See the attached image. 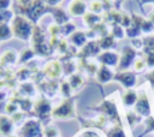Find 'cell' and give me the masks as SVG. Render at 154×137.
<instances>
[{"instance_id": "obj_1", "label": "cell", "mask_w": 154, "mask_h": 137, "mask_svg": "<svg viewBox=\"0 0 154 137\" xmlns=\"http://www.w3.org/2000/svg\"><path fill=\"white\" fill-rule=\"evenodd\" d=\"M13 37L22 41H30L35 24L22 14H16L10 23Z\"/></svg>"}, {"instance_id": "obj_2", "label": "cell", "mask_w": 154, "mask_h": 137, "mask_svg": "<svg viewBox=\"0 0 154 137\" xmlns=\"http://www.w3.org/2000/svg\"><path fill=\"white\" fill-rule=\"evenodd\" d=\"M16 11H17L16 14H22L32 23H36L46 12L49 11V7L46 6L41 0H31L29 4L24 6L16 5Z\"/></svg>"}, {"instance_id": "obj_3", "label": "cell", "mask_w": 154, "mask_h": 137, "mask_svg": "<svg viewBox=\"0 0 154 137\" xmlns=\"http://www.w3.org/2000/svg\"><path fill=\"white\" fill-rule=\"evenodd\" d=\"M30 42H31V47H32L31 49L35 53H38L41 55H48V54H51V48L52 47L49 44V41L46 40L45 31L38 25H35L34 26V31H32Z\"/></svg>"}, {"instance_id": "obj_4", "label": "cell", "mask_w": 154, "mask_h": 137, "mask_svg": "<svg viewBox=\"0 0 154 137\" xmlns=\"http://www.w3.org/2000/svg\"><path fill=\"white\" fill-rule=\"evenodd\" d=\"M52 118L58 120H66L75 117V102L72 97L64 99L55 108L52 109Z\"/></svg>"}, {"instance_id": "obj_5", "label": "cell", "mask_w": 154, "mask_h": 137, "mask_svg": "<svg viewBox=\"0 0 154 137\" xmlns=\"http://www.w3.org/2000/svg\"><path fill=\"white\" fill-rule=\"evenodd\" d=\"M137 58V52L131 46H125L122 49V54L119 55V64L117 66L118 71H126L130 66L134 65V61Z\"/></svg>"}, {"instance_id": "obj_6", "label": "cell", "mask_w": 154, "mask_h": 137, "mask_svg": "<svg viewBox=\"0 0 154 137\" xmlns=\"http://www.w3.org/2000/svg\"><path fill=\"white\" fill-rule=\"evenodd\" d=\"M20 136L22 137H42L43 132L41 130L40 123L34 119L26 120L20 129Z\"/></svg>"}, {"instance_id": "obj_7", "label": "cell", "mask_w": 154, "mask_h": 137, "mask_svg": "<svg viewBox=\"0 0 154 137\" xmlns=\"http://www.w3.org/2000/svg\"><path fill=\"white\" fill-rule=\"evenodd\" d=\"M66 12L70 17H83L88 12V2L85 0H71L67 4Z\"/></svg>"}, {"instance_id": "obj_8", "label": "cell", "mask_w": 154, "mask_h": 137, "mask_svg": "<svg viewBox=\"0 0 154 137\" xmlns=\"http://www.w3.org/2000/svg\"><path fill=\"white\" fill-rule=\"evenodd\" d=\"M113 79L120 83L125 89H132L136 85V75L134 71H118Z\"/></svg>"}, {"instance_id": "obj_9", "label": "cell", "mask_w": 154, "mask_h": 137, "mask_svg": "<svg viewBox=\"0 0 154 137\" xmlns=\"http://www.w3.org/2000/svg\"><path fill=\"white\" fill-rule=\"evenodd\" d=\"M97 61L107 67H117L119 64V54L113 50H102L97 55Z\"/></svg>"}, {"instance_id": "obj_10", "label": "cell", "mask_w": 154, "mask_h": 137, "mask_svg": "<svg viewBox=\"0 0 154 137\" xmlns=\"http://www.w3.org/2000/svg\"><path fill=\"white\" fill-rule=\"evenodd\" d=\"M150 102H149V99L147 96L146 93H141L138 95V99H137V102L135 105V112L140 115V117H146L148 118L150 115Z\"/></svg>"}, {"instance_id": "obj_11", "label": "cell", "mask_w": 154, "mask_h": 137, "mask_svg": "<svg viewBox=\"0 0 154 137\" xmlns=\"http://www.w3.org/2000/svg\"><path fill=\"white\" fill-rule=\"evenodd\" d=\"M32 112L37 118L45 119L52 114V106L46 99H40L32 105Z\"/></svg>"}, {"instance_id": "obj_12", "label": "cell", "mask_w": 154, "mask_h": 137, "mask_svg": "<svg viewBox=\"0 0 154 137\" xmlns=\"http://www.w3.org/2000/svg\"><path fill=\"white\" fill-rule=\"evenodd\" d=\"M144 18H142L141 16L134 13L131 14V23L130 25L125 29V35L131 37V38H135V37H140V34H141V25H142V22H143Z\"/></svg>"}, {"instance_id": "obj_13", "label": "cell", "mask_w": 154, "mask_h": 137, "mask_svg": "<svg viewBox=\"0 0 154 137\" xmlns=\"http://www.w3.org/2000/svg\"><path fill=\"white\" fill-rule=\"evenodd\" d=\"M43 73L49 79H57L63 73V66L58 60H51L48 61L43 67Z\"/></svg>"}, {"instance_id": "obj_14", "label": "cell", "mask_w": 154, "mask_h": 137, "mask_svg": "<svg viewBox=\"0 0 154 137\" xmlns=\"http://www.w3.org/2000/svg\"><path fill=\"white\" fill-rule=\"evenodd\" d=\"M81 55L83 58H89L91 55H99L101 53V49H100V46L97 43V41L95 40H91V41H88L79 50Z\"/></svg>"}, {"instance_id": "obj_15", "label": "cell", "mask_w": 154, "mask_h": 137, "mask_svg": "<svg viewBox=\"0 0 154 137\" xmlns=\"http://www.w3.org/2000/svg\"><path fill=\"white\" fill-rule=\"evenodd\" d=\"M49 11L52 12V17H53V23L58 24V25H63L67 22H70V16L69 13L60 8L59 6L58 7H49Z\"/></svg>"}, {"instance_id": "obj_16", "label": "cell", "mask_w": 154, "mask_h": 137, "mask_svg": "<svg viewBox=\"0 0 154 137\" xmlns=\"http://www.w3.org/2000/svg\"><path fill=\"white\" fill-rule=\"evenodd\" d=\"M114 75L116 73L112 71L111 67L100 65L99 68H97V71H96V73H95V77H96V79H97L99 83L105 84V83H108L111 79H113L114 78Z\"/></svg>"}, {"instance_id": "obj_17", "label": "cell", "mask_w": 154, "mask_h": 137, "mask_svg": "<svg viewBox=\"0 0 154 137\" xmlns=\"http://www.w3.org/2000/svg\"><path fill=\"white\" fill-rule=\"evenodd\" d=\"M12 130H13L12 119L6 114H0V135L7 137L12 135Z\"/></svg>"}, {"instance_id": "obj_18", "label": "cell", "mask_w": 154, "mask_h": 137, "mask_svg": "<svg viewBox=\"0 0 154 137\" xmlns=\"http://www.w3.org/2000/svg\"><path fill=\"white\" fill-rule=\"evenodd\" d=\"M18 59V54L14 49H7L2 52L0 55V67H5L6 65H13L16 64Z\"/></svg>"}, {"instance_id": "obj_19", "label": "cell", "mask_w": 154, "mask_h": 137, "mask_svg": "<svg viewBox=\"0 0 154 137\" xmlns=\"http://www.w3.org/2000/svg\"><path fill=\"white\" fill-rule=\"evenodd\" d=\"M69 38H70L71 44L73 47H77V48H82L88 42V37H87L85 31H81V30H76Z\"/></svg>"}, {"instance_id": "obj_20", "label": "cell", "mask_w": 154, "mask_h": 137, "mask_svg": "<svg viewBox=\"0 0 154 137\" xmlns=\"http://www.w3.org/2000/svg\"><path fill=\"white\" fill-rule=\"evenodd\" d=\"M138 99V94L134 90V89H126L125 93L122 96V102L125 107H135L136 102Z\"/></svg>"}, {"instance_id": "obj_21", "label": "cell", "mask_w": 154, "mask_h": 137, "mask_svg": "<svg viewBox=\"0 0 154 137\" xmlns=\"http://www.w3.org/2000/svg\"><path fill=\"white\" fill-rule=\"evenodd\" d=\"M82 19H83V22H84V24H85V26H87L88 29H93L94 26H96L99 23L102 22L101 16L95 14V13H91V12H89V11L82 17Z\"/></svg>"}, {"instance_id": "obj_22", "label": "cell", "mask_w": 154, "mask_h": 137, "mask_svg": "<svg viewBox=\"0 0 154 137\" xmlns=\"http://www.w3.org/2000/svg\"><path fill=\"white\" fill-rule=\"evenodd\" d=\"M99 46H100V49L101 52L102 50H111L113 47H116V38L109 34L107 36H103L99 40H96Z\"/></svg>"}, {"instance_id": "obj_23", "label": "cell", "mask_w": 154, "mask_h": 137, "mask_svg": "<svg viewBox=\"0 0 154 137\" xmlns=\"http://www.w3.org/2000/svg\"><path fill=\"white\" fill-rule=\"evenodd\" d=\"M88 11L95 14L101 16L105 12V5L102 0H90V2L88 4Z\"/></svg>"}, {"instance_id": "obj_24", "label": "cell", "mask_w": 154, "mask_h": 137, "mask_svg": "<svg viewBox=\"0 0 154 137\" xmlns=\"http://www.w3.org/2000/svg\"><path fill=\"white\" fill-rule=\"evenodd\" d=\"M12 37H13V34H12V30H11L10 24H7V23H0V42L8 41Z\"/></svg>"}, {"instance_id": "obj_25", "label": "cell", "mask_w": 154, "mask_h": 137, "mask_svg": "<svg viewBox=\"0 0 154 137\" xmlns=\"http://www.w3.org/2000/svg\"><path fill=\"white\" fill-rule=\"evenodd\" d=\"M143 48L142 52L146 53H154V35H146L143 38Z\"/></svg>"}, {"instance_id": "obj_26", "label": "cell", "mask_w": 154, "mask_h": 137, "mask_svg": "<svg viewBox=\"0 0 154 137\" xmlns=\"http://www.w3.org/2000/svg\"><path fill=\"white\" fill-rule=\"evenodd\" d=\"M111 30H109V34L116 38V40H119V38H123L125 36V29L120 25V24H113L109 26Z\"/></svg>"}, {"instance_id": "obj_27", "label": "cell", "mask_w": 154, "mask_h": 137, "mask_svg": "<svg viewBox=\"0 0 154 137\" xmlns=\"http://www.w3.org/2000/svg\"><path fill=\"white\" fill-rule=\"evenodd\" d=\"M60 30H61V32H60V35H61V36H69V37H70V36L76 31L75 23L67 22V23H65V24L60 25Z\"/></svg>"}, {"instance_id": "obj_28", "label": "cell", "mask_w": 154, "mask_h": 137, "mask_svg": "<svg viewBox=\"0 0 154 137\" xmlns=\"http://www.w3.org/2000/svg\"><path fill=\"white\" fill-rule=\"evenodd\" d=\"M69 83H70L72 90H77V89H79V88L83 85V78H82L79 75L73 73V75L70 76V78H69Z\"/></svg>"}, {"instance_id": "obj_29", "label": "cell", "mask_w": 154, "mask_h": 137, "mask_svg": "<svg viewBox=\"0 0 154 137\" xmlns=\"http://www.w3.org/2000/svg\"><path fill=\"white\" fill-rule=\"evenodd\" d=\"M34 55H35V52H34L31 48H25V49H23V50L20 52V54H19V56H18V61H19V62H26V61H29L30 59H32Z\"/></svg>"}, {"instance_id": "obj_30", "label": "cell", "mask_w": 154, "mask_h": 137, "mask_svg": "<svg viewBox=\"0 0 154 137\" xmlns=\"http://www.w3.org/2000/svg\"><path fill=\"white\" fill-rule=\"evenodd\" d=\"M16 16L14 11L12 10H6V11H0V23H7L10 24Z\"/></svg>"}, {"instance_id": "obj_31", "label": "cell", "mask_w": 154, "mask_h": 137, "mask_svg": "<svg viewBox=\"0 0 154 137\" xmlns=\"http://www.w3.org/2000/svg\"><path fill=\"white\" fill-rule=\"evenodd\" d=\"M107 137H126L122 125H114L107 133Z\"/></svg>"}, {"instance_id": "obj_32", "label": "cell", "mask_w": 154, "mask_h": 137, "mask_svg": "<svg viewBox=\"0 0 154 137\" xmlns=\"http://www.w3.org/2000/svg\"><path fill=\"white\" fill-rule=\"evenodd\" d=\"M152 32H154V24L149 19H143L142 25H141V34L150 35Z\"/></svg>"}, {"instance_id": "obj_33", "label": "cell", "mask_w": 154, "mask_h": 137, "mask_svg": "<svg viewBox=\"0 0 154 137\" xmlns=\"http://www.w3.org/2000/svg\"><path fill=\"white\" fill-rule=\"evenodd\" d=\"M101 109L107 114V115H116L117 117V111H116V106L113 105V103H111L109 101H105L103 103H102V107H101Z\"/></svg>"}, {"instance_id": "obj_34", "label": "cell", "mask_w": 154, "mask_h": 137, "mask_svg": "<svg viewBox=\"0 0 154 137\" xmlns=\"http://www.w3.org/2000/svg\"><path fill=\"white\" fill-rule=\"evenodd\" d=\"M134 71L135 72H143L146 68H147V65H146V61L143 58H136V60L134 61Z\"/></svg>"}, {"instance_id": "obj_35", "label": "cell", "mask_w": 154, "mask_h": 137, "mask_svg": "<svg viewBox=\"0 0 154 137\" xmlns=\"http://www.w3.org/2000/svg\"><path fill=\"white\" fill-rule=\"evenodd\" d=\"M72 91H73V90H72V88H71L69 81H65V82H63V83L60 84V93L63 94V96H65V99H66V97H71Z\"/></svg>"}, {"instance_id": "obj_36", "label": "cell", "mask_w": 154, "mask_h": 137, "mask_svg": "<svg viewBox=\"0 0 154 137\" xmlns=\"http://www.w3.org/2000/svg\"><path fill=\"white\" fill-rule=\"evenodd\" d=\"M126 118H128V121L131 126H134L135 124H137L140 120H141V117L134 111V112H128L126 113Z\"/></svg>"}, {"instance_id": "obj_37", "label": "cell", "mask_w": 154, "mask_h": 137, "mask_svg": "<svg viewBox=\"0 0 154 137\" xmlns=\"http://www.w3.org/2000/svg\"><path fill=\"white\" fill-rule=\"evenodd\" d=\"M43 133H45L46 137H58V136H59V131H58V129H57L55 126H52V125L47 126V127L45 129Z\"/></svg>"}, {"instance_id": "obj_38", "label": "cell", "mask_w": 154, "mask_h": 137, "mask_svg": "<svg viewBox=\"0 0 154 137\" xmlns=\"http://www.w3.org/2000/svg\"><path fill=\"white\" fill-rule=\"evenodd\" d=\"M143 59L146 61L147 67L154 68V53H146L144 56H143Z\"/></svg>"}, {"instance_id": "obj_39", "label": "cell", "mask_w": 154, "mask_h": 137, "mask_svg": "<svg viewBox=\"0 0 154 137\" xmlns=\"http://www.w3.org/2000/svg\"><path fill=\"white\" fill-rule=\"evenodd\" d=\"M131 47L134 49H142L143 48V40L141 37H135L131 40Z\"/></svg>"}, {"instance_id": "obj_40", "label": "cell", "mask_w": 154, "mask_h": 137, "mask_svg": "<svg viewBox=\"0 0 154 137\" xmlns=\"http://www.w3.org/2000/svg\"><path fill=\"white\" fill-rule=\"evenodd\" d=\"M41 1L48 7H58L64 0H41Z\"/></svg>"}, {"instance_id": "obj_41", "label": "cell", "mask_w": 154, "mask_h": 137, "mask_svg": "<svg viewBox=\"0 0 154 137\" xmlns=\"http://www.w3.org/2000/svg\"><path fill=\"white\" fill-rule=\"evenodd\" d=\"M12 6V0H0V11L10 10Z\"/></svg>"}, {"instance_id": "obj_42", "label": "cell", "mask_w": 154, "mask_h": 137, "mask_svg": "<svg viewBox=\"0 0 154 137\" xmlns=\"http://www.w3.org/2000/svg\"><path fill=\"white\" fill-rule=\"evenodd\" d=\"M16 109H17V106L14 103H7L5 106V111L8 113V114H14L16 113Z\"/></svg>"}, {"instance_id": "obj_43", "label": "cell", "mask_w": 154, "mask_h": 137, "mask_svg": "<svg viewBox=\"0 0 154 137\" xmlns=\"http://www.w3.org/2000/svg\"><path fill=\"white\" fill-rule=\"evenodd\" d=\"M147 78H148V81H149L150 85H152V87L154 88V68H152V70L149 71V73H148Z\"/></svg>"}, {"instance_id": "obj_44", "label": "cell", "mask_w": 154, "mask_h": 137, "mask_svg": "<svg viewBox=\"0 0 154 137\" xmlns=\"http://www.w3.org/2000/svg\"><path fill=\"white\" fill-rule=\"evenodd\" d=\"M31 0H16V5L17 6H24L26 4H29Z\"/></svg>"}, {"instance_id": "obj_45", "label": "cell", "mask_w": 154, "mask_h": 137, "mask_svg": "<svg viewBox=\"0 0 154 137\" xmlns=\"http://www.w3.org/2000/svg\"><path fill=\"white\" fill-rule=\"evenodd\" d=\"M148 19H149V20H150V22L154 24V11H153V12L149 14V18H148Z\"/></svg>"}, {"instance_id": "obj_46", "label": "cell", "mask_w": 154, "mask_h": 137, "mask_svg": "<svg viewBox=\"0 0 154 137\" xmlns=\"http://www.w3.org/2000/svg\"><path fill=\"white\" fill-rule=\"evenodd\" d=\"M142 2H144V4H154V0H142Z\"/></svg>"}, {"instance_id": "obj_47", "label": "cell", "mask_w": 154, "mask_h": 137, "mask_svg": "<svg viewBox=\"0 0 154 137\" xmlns=\"http://www.w3.org/2000/svg\"><path fill=\"white\" fill-rule=\"evenodd\" d=\"M7 137H17V136H14V135H10V136H7Z\"/></svg>"}]
</instances>
